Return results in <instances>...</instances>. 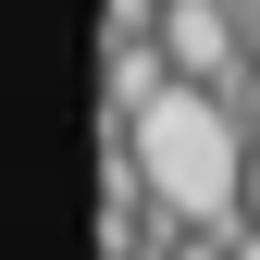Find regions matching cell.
I'll list each match as a JSON object with an SVG mask.
<instances>
[{
    "label": "cell",
    "mask_w": 260,
    "mask_h": 260,
    "mask_svg": "<svg viewBox=\"0 0 260 260\" xmlns=\"http://www.w3.org/2000/svg\"><path fill=\"white\" fill-rule=\"evenodd\" d=\"M100 137H124V161H137V186H149V211H161V236H236V223H248L260 137L236 124V100H211V87L174 75L137 124H100Z\"/></svg>",
    "instance_id": "6da1fadb"
},
{
    "label": "cell",
    "mask_w": 260,
    "mask_h": 260,
    "mask_svg": "<svg viewBox=\"0 0 260 260\" xmlns=\"http://www.w3.org/2000/svg\"><path fill=\"white\" fill-rule=\"evenodd\" d=\"M161 260H236V248H223V236H174Z\"/></svg>",
    "instance_id": "7a4b0ae2"
},
{
    "label": "cell",
    "mask_w": 260,
    "mask_h": 260,
    "mask_svg": "<svg viewBox=\"0 0 260 260\" xmlns=\"http://www.w3.org/2000/svg\"><path fill=\"white\" fill-rule=\"evenodd\" d=\"M248 223H260V161H248Z\"/></svg>",
    "instance_id": "3957f363"
}]
</instances>
